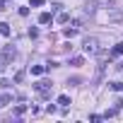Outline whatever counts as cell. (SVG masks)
<instances>
[{
    "label": "cell",
    "instance_id": "1",
    "mask_svg": "<svg viewBox=\"0 0 123 123\" xmlns=\"http://www.w3.org/2000/svg\"><path fill=\"white\" fill-rule=\"evenodd\" d=\"M51 87H53V85H51V82H46V80H41V82H36V85H34L36 94H39V97H43V99L51 94Z\"/></svg>",
    "mask_w": 123,
    "mask_h": 123
},
{
    "label": "cell",
    "instance_id": "2",
    "mask_svg": "<svg viewBox=\"0 0 123 123\" xmlns=\"http://www.w3.org/2000/svg\"><path fill=\"white\" fill-rule=\"evenodd\" d=\"M15 55H17V51H15L12 46H5V48H3V63H10V60H15Z\"/></svg>",
    "mask_w": 123,
    "mask_h": 123
},
{
    "label": "cell",
    "instance_id": "3",
    "mask_svg": "<svg viewBox=\"0 0 123 123\" xmlns=\"http://www.w3.org/2000/svg\"><path fill=\"white\" fill-rule=\"evenodd\" d=\"M85 51H87V53H94V51H97V39H94V36H87V39H85Z\"/></svg>",
    "mask_w": 123,
    "mask_h": 123
},
{
    "label": "cell",
    "instance_id": "4",
    "mask_svg": "<svg viewBox=\"0 0 123 123\" xmlns=\"http://www.w3.org/2000/svg\"><path fill=\"white\" fill-rule=\"evenodd\" d=\"M109 55H111V58H116V55H123V41H121V43H116V46L111 48V53H109Z\"/></svg>",
    "mask_w": 123,
    "mask_h": 123
},
{
    "label": "cell",
    "instance_id": "5",
    "mask_svg": "<svg viewBox=\"0 0 123 123\" xmlns=\"http://www.w3.org/2000/svg\"><path fill=\"white\" fill-rule=\"evenodd\" d=\"M46 70H48L46 65H31V75H36V77H39V75H43Z\"/></svg>",
    "mask_w": 123,
    "mask_h": 123
},
{
    "label": "cell",
    "instance_id": "6",
    "mask_svg": "<svg viewBox=\"0 0 123 123\" xmlns=\"http://www.w3.org/2000/svg\"><path fill=\"white\" fill-rule=\"evenodd\" d=\"M39 22H41V24H48V22H53L51 12H41V15H39Z\"/></svg>",
    "mask_w": 123,
    "mask_h": 123
},
{
    "label": "cell",
    "instance_id": "7",
    "mask_svg": "<svg viewBox=\"0 0 123 123\" xmlns=\"http://www.w3.org/2000/svg\"><path fill=\"white\" fill-rule=\"evenodd\" d=\"M0 34H3V36H10V24H7V22H0Z\"/></svg>",
    "mask_w": 123,
    "mask_h": 123
},
{
    "label": "cell",
    "instance_id": "8",
    "mask_svg": "<svg viewBox=\"0 0 123 123\" xmlns=\"http://www.w3.org/2000/svg\"><path fill=\"white\" fill-rule=\"evenodd\" d=\"M58 104H60V106H68V104H70V97H68V94H60V97H58Z\"/></svg>",
    "mask_w": 123,
    "mask_h": 123
},
{
    "label": "cell",
    "instance_id": "9",
    "mask_svg": "<svg viewBox=\"0 0 123 123\" xmlns=\"http://www.w3.org/2000/svg\"><path fill=\"white\" fill-rule=\"evenodd\" d=\"M10 101H12V97H10V94H3V97H0V106H7Z\"/></svg>",
    "mask_w": 123,
    "mask_h": 123
},
{
    "label": "cell",
    "instance_id": "10",
    "mask_svg": "<svg viewBox=\"0 0 123 123\" xmlns=\"http://www.w3.org/2000/svg\"><path fill=\"white\" fill-rule=\"evenodd\" d=\"M68 19H70V15H68V12H60V15H58V22H60V24H65Z\"/></svg>",
    "mask_w": 123,
    "mask_h": 123
},
{
    "label": "cell",
    "instance_id": "11",
    "mask_svg": "<svg viewBox=\"0 0 123 123\" xmlns=\"http://www.w3.org/2000/svg\"><path fill=\"white\" fill-rule=\"evenodd\" d=\"M24 111H27V104H19V106H17V109H15V116H22V113H24Z\"/></svg>",
    "mask_w": 123,
    "mask_h": 123
},
{
    "label": "cell",
    "instance_id": "12",
    "mask_svg": "<svg viewBox=\"0 0 123 123\" xmlns=\"http://www.w3.org/2000/svg\"><path fill=\"white\" fill-rule=\"evenodd\" d=\"M85 63V60L80 58V55H75V58H70V65H82Z\"/></svg>",
    "mask_w": 123,
    "mask_h": 123
},
{
    "label": "cell",
    "instance_id": "13",
    "mask_svg": "<svg viewBox=\"0 0 123 123\" xmlns=\"http://www.w3.org/2000/svg\"><path fill=\"white\" fill-rule=\"evenodd\" d=\"M111 89H116V92H123V82H111Z\"/></svg>",
    "mask_w": 123,
    "mask_h": 123
},
{
    "label": "cell",
    "instance_id": "14",
    "mask_svg": "<svg viewBox=\"0 0 123 123\" xmlns=\"http://www.w3.org/2000/svg\"><path fill=\"white\" fill-rule=\"evenodd\" d=\"M63 34H65V36H68V39H73V36H75V34H77V29H65V31H63Z\"/></svg>",
    "mask_w": 123,
    "mask_h": 123
},
{
    "label": "cell",
    "instance_id": "15",
    "mask_svg": "<svg viewBox=\"0 0 123 123\" xmlns=\"http://www.w3.org/2000/svg\"><path fill=\"white\" fill-rule=\"evenodd\" d=\"M0 87H3V89H10V80H0Z\"/></svg>",
    "mask_w": 123,
    "mask_h": 123
},
{
    "label": "cell",
    "instance_id": "16",
    "mask_svg": "<svg viewBox=\"0 0 123 123\" xmlns=\"http://www.w3.org/2000/svg\"><path fill=\"white\" fill-rule=\"evenodd\" d=\"M43 3H46V0H31V5H34V7H39V5H43Z\"/></svg>",
    "mask_w": 123,
    "mask_h": 123
},
{
    "label": "cell",
    "instance_id": "17",
    "mask_svg": "<svg viewBox=\"0 0 123 123\" xmlns=\"http://www.w3.org/2000/svg\"><path fill=\"white\" fill-rule=\"evenodd\" d=\"M5 3H7V0H0V10H5Z\"/></svg>",
    "mask_w": 123,
    "mask_h": 123
}]
</instances>
